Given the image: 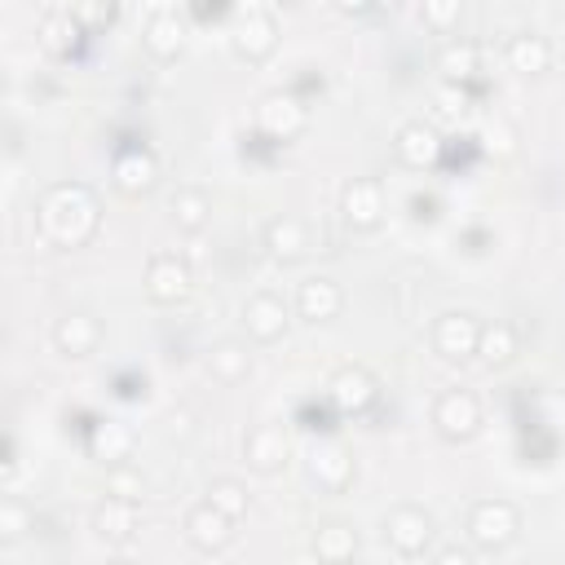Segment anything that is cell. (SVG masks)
Returning <instances> with one entry per match:
<instances>
[{
  "label": "cell",
  "mask_w": 565,
  "mask_h": 565,
  "mask_svg": "<svg viewBox=\"0 0 565 565\" xmlns=\"http://www.w3.org/2000/svg\"><path fill=\"white\" fill-rule=\"evenodd\" d=\"M40 230L57 247H84L97 234V199L79 181H57L40 199Z\"/></svg>",
  "instance_id": "6da1fadb"
},
{
  "label": "cell",
  "mask_w": 565,
  "mask_h": 565,
  "mask_svg": "<svg viewBox=\"0 0 565 565\" xmlns=\"http://www.w3.org/2000/svg\"><path fill=\"white\" fill-rule=\"evenodd\" d=\"M516 530H521V516H516V508L508 499H481L468 512V539L477 547H486V552L508 547L516 539Z\"/></svg>",
  "instance_id": "7a4b0ae2"
},
{
  "label": "cell",
  "mask_w": 565,
  "mask_h": 565,
  "mask_svg": "<svg viewBox=\"0 0 565 565\" xmlns=\"http://www.w3.org/2000/svg\"><path fill=\"white\" fill-rule=\"evenodd\" d=\"M230 44H234L238 57H247V62H265V57L274 53V44H278V26H274V18H269L265 9H256V4L234 9Z\"/></svg>",
  "instance_id": "3957f363"
},
{
  "label": "cell",
  "mask_w": 565,
  "mask_h": 565,
  "mask_svg": "<svg viewBox=\"0 0 565 565\" xmlns=\"http://www.w3.org/2000/svg\"><path fill=\"white\" fill-rule=\"evenodd\" d=\"M305 124H309V115H305V106H300L296 93H282L278 88V93H265L256 102V128L269 141H296L305 132Z\"/></svg>",
  "instance_id": "277c9868"
},
{
  "label": "cell",
  "mask_w": 565,
  "mask_h": 565,
  "mask_svg": "<svg viewBox=\"0 0 565 565\" xmlns=\"http://www.w3.org/2000/svg\"><path fill=\"white\" fill-rule=\"evenodd\" d=\"M433 424L446 441H468L481 428V402L468 388H446L433 406Z\"/></svg>",
  "instance_id": "5b68a950"
},
{
  "label": "cell",
  "mask_w": 565,
  "mask_h": 565,
  "mask_svg": "<svg viewBox=\"0 0 565 565\" xmlns=\"http://www.w3.org/2000/svg\"><path fill=\"white\" fill-rule=\"evenodd\" d=\"M384 539H388L393 552L419 556L428 547V539H433V516L424 508H415V503H402V508H393L384 516Z\"/></svg>",
  "instance_id": "8992f818"
},
{
  "label": "cell",
  "mask_w": 565,
  "mask_h": 565,
  "mask_svg": "<svg viewBox=\"0 0 565 565\" xmlns=\"http://www.w3.org/2000/svg\"><path fill=\"white\" fill-rule=\"evenodd\" d=\"M477 340H481V322L463 309L455 313H441L437 327H433V349L446 358V362H463L477 353Z\"/></svg>",
  "instance_id": "52a82bcc"
},
{
  "label": "cell",
  "mask_w": 565,
  "mask_h": 565,
  "mask_svg": "<svg viewBox=\"0 0 565 565\" xmlns=\"http://www.w3.org/2000/svg\"><path fill=\"white\" fill-rule=\"evenodd\" d=\"M393 150H397V159H402L406 168L424 172V168H433V163L441 159V137H437V128H433V124L411 119V124H402V128H397Z\"/></svg>",
  "instance_id": "ba28073f"
},
{
  "label": "cell",
  "mask_w": 565,
  "mask_h": 565,
  "mask_svg": "<svg viewBox=\"0 0 565 565\" xmlns=\"http://www.w3.org/2000/svg\"><path fill=\"white\" fill-rule=\"evenodd\" d=\"M159 177V163L146 146H124L115 159H110V181L119 194H146Z\"/></svg>",
  "instance_id": "9c48e42d"
},
{
  "label": "cell",
  "mask_w": 565,
  "mask_h": 565,
  "mask_svg": "<svg viewBox=\"0 0 565 565\" xmlns=\"http://www.w3.org/2000/svg\"><path fill=\"white\" fill-rule=\"evenodd\" d=\"M146 296L154 305H177L190 296V265L181 256H154L146 265Z\"/></svg>",
  "instance_id": "30bf717a"
},
{
  "label": "cell",
  "mask_w": 565,
  "mask_h": 565,
  "mask_svg": "<svg viewBox=\"0 0 565 565\" xmlns=\"http://www.w3.org/2000/svg\"><path fill=\"white\" fill-rule=\"evenodd\" d=\"M375 393H380V384H375V375L362 371V366H344V371H335L331 384H327L331 406L344 411V415H362V411L375 402Z\"/></svg>",
  "instance_id": "8fae6325"
},
{
  "label": "cell",
  "mask_w": 565,
  "mask_h": 565,
  "mask_svg": "<svg viewBox=\"0 0 565 565\" xmlns=\"http://www.w3.org/2000/svg\"><path fill=\"white\" fill-rule=\"evenodd\" d=\"M185 539H190V547H199V552H221V547L234 539V521H230L225 512H216V508L203 499L199 508L185 512Z\"/></svg>",
  "instance_id": "7c38bea8"
},
{
  "label": "cell",
  "mask_w": 565,
  "mask_h": 565,
  "mask_svg": "<svg viewBox=\"0 0 565 565\" xmlns=\"http://www.w3.org/2000/svg\"><path fill=\"white\" fill-rule=\"evenodd\" d=\"M243 459L256 468V472H278L287 468V433L278 424H256L247 428L243 437Z\"/></svg>",
  "instance_id": "4fadbf2b"
},
{
  "label": "cell",
  "mask_w": 565,
  "mask_h": 565,
  "mask_svg": "<svg viewBox=\"0 0 565 565\" xmlns=\"http://www.w3.org/2000/svg\"><path fill=\"white\" fill-rule=\"evenodd\" d=\"M309 477L322 486V490H344L349 486V477H353V455L340 446V441H318L313 450H309Z\"/></svg>",
  "instance_id": "5bb4252c"
},
{
  "label": "cell",
  "mask_w": 565,
  "mask_h": 565,
  "mask_svg": "<svg viewBox=\"0 0 565 565\" xmlns=\"http://www.w3.org/2000/svg\"><path fill=\"white\" fill-rule=\"evenodd\" d=\"M141 44H146V53L159 57V62L177 57V53L185 49V18H181L177 9L150 13V22H146V31H141Z\"/></svg>",
  "instance_id": "9a60e30c"
},
{
  "label": "cell",
  "mask_w": 565,
  "mask_h": 565,
  "mask_svg": "<svg viewBox=\"0 0 565 565\" xmlns=\"http://www.w3.org/2000/svg\"><path fill=\"white\" fill-rule=\"evenodd\" d=\"M243 327H247L252 340L269 344V340H278V335L287 331V305H282L274 291H260V296H252V300L243 305Z\"/></svg>",
  "instance_id": "2e32d148"
},
{
  "label": "cell",
  "mask_w": 565,
  "mask_h": 565,
  "mask_svg": "<svg viewBox=\"0 0 565 565\" xmlns=\"http://www.w3.org/2000/svg\"><path fill=\"white\" fill-rule=\"evenodd\" d=\"M137 525H141V512H137V503H128V499H102L97 508H93V530L106 539V543H128L132 534H137Z\"/></svg>",
  "instance_id": "e0dca14e"
},
{
  "label": "cell",
  "mask_w": 565,
  "mask_h": 565,
  "mask_svg": "<svg viewBox=\"0 0 565 565\" xmlns=\"http://www.w3.org/2000/svg\"><path fill=\"white\" fill-rule=\"evenodd\" d=\"M265 247H269V256H274L278 265H296V260L309 252V230H305V221H296V216H274V221L265 225Z\"/></svg>",
  "instance_id": "ac0fdd59"
},
{
  "label": "cell",
  "mask_w": 565,
  "mask_h": 565,
  "mask_svg": "<svg viewBox=\"0 0 565 565\" xmlns=\"http://www.w3.org/2000/svg\"><path fill=\"white\" fill-rule=\"evenodd\" d=\"M296 309H300L305 322H331L344 309V291L331 278H309L296 291Z\"/></svg>",
  "instance_id": "d6986e66"
},
{
  "label": "cell",
  "mask_w": 565,
  "mask_h": 565,
  "mask_svg": "<svg viewBox=\"0 0 565 565\" xmlns=\"http://www.w3.org/2000/svg\"><path fill=\"white\" fill-rule=\"evenodd\" d=\"M97 340H102V327H97L93 313H66V318H57V327H53V344H57V353H66V358H88V353L97 349Z\"/></svg>",
  "instance_id": "ffe728a7"
},
{
  "label": "cell",
  "mask_w": 565,
  "mask_h": 565,
  "mask_svg": "<svg viewBox=\"0 0 565 565\" xmlns=\"http://www.w3.org/2000/svg\"><path fill=\"white\" fill-rule=\"evenodd\" d=\"M384 216V190L380 181H349L344 185V221L353 230H371Z\"/></svg>",
  "instance_id": "44dd1931"
},
{
  "label": "cell",
  "mask_w": 565,
  "mask_h": 565,
  "mask_svg": "<svg viewBox=\"0 0 565 565\" xmlns=\"http://www.w3.org/2000/svg\"><path fill=\"white\" fill-rule=\"evenodd\" d=\"M128 450H132L128 424H119V419H97V424L88 428V455H93L97 463L119 468V463L128 459Z\"/></svg>",
  "instance_id": "7402d4cb"
},
{
  "label": "cell",
  "mask_w": 565,
  "mask_h": 565,
  "mask_svg": "<svg viewBox=\"0 0 565 565\" xmlns=\"http://www.w3.org/2000/svg\"><path fill=\"white\" fill-rule=\"evenodd\" d=\"M353 552H358V530H353V525H344V521H322V525L313 530V556H318L322 565H344V561H353Z\"/></svg>",
  "instance_id": "603a6c76"
},
{
  "label": "cell",
  "mask_w": 565,
  "mask_h": 565,
  "mask_svg": "<svg viewBox=\"0 0 565 565\" xmlns=\"http://www.w3.org/2000/svg\"><path fill=\"white\" fill-rule=\"evenodd\" d=\"M508 66L521 75H543L552 66V44L539 31H521L508 40Z\"/></svg>",
  "instance_id": "cb8c5ba5"
},
{
  "label": "cell",
  "mask_w": 565,
  "mask_h": 565,
  "mask_svg": "<svg viewBox=\"0 0 565 565\" xmlns=\"http://www.w3.org/2000/svg\"><path fill=\"white\" fill-rule=\"evenodd\" d=\"M168 212H172V225L177 230H185V234H199L207 221H212V199L203 194V190H177L172 194V203H168Z\"/></svg>",
  "instance_id": "d4e9b609"
},
{
  "label": "cell",
  "mask_w": 565,
  "mask_h": 565,
  "mask_svg": "<svg viewBox=\"0 0 565 565\" xmlns=\"http://www.w3.org/2000/svg\"><path fill=\"white\" fill-rule=\"evenodd\" d=\"M437 71L446 75V84H459V88H463V84L477 75V44H472V40H450V44H441Z\"/></svg>",
  "instance_id": "484cf974"
},
{
  "label": "cell",
  "mask_w": 565,
  "mask_h": 565,
  "mask_svg": "<svg viewBox=\"0 0 565 565\" xmlns=\"http://www.w3.org/2000/svg\"><path fill=\"white\" fill-rule=\"evenodd\" d=\"M477 358L486 366H508L516 358V331L508 322H481V340H477Z\"/></svg>",
  "instance_id": "4316f807"
},
{
  "label": "cell",
  "mask_w": 565,
  "mask_h": 565,
  "mask_svg": "<svg viewBox=\"0 0 565 565\" xmlns=\"http://www.w3.org/2000/svg\"><path fill=\"white\" fill-rule=\"evenodd\" d=\"M207 362H212V375H216L221 384H238V380L252 371V353H247L243 340H221Z\"/></svg>",
  "instance_id": "83f0119b"
},
{
  "label": "cell",
  "mask_w": 565,
  "mask_h": 565,
  "mask_svg": "<svg viewBox=\"0 0 565 565\" xmlns=\"http://www.w3.org/2000/svg\"><path fill=\"white\" fill-rule=\"evenodd\" d=\"M207 503H212L216 512H225L230 521H243V516H247V486L221 477V481L207 486Z\"/></svg>",
  "instance_id": "f1b7e54d"
},
{
  "label": "cell",
  "mask_w": 565,
  "mask_h": 565,
  "mask_svg": "<svg viewBox=\"0 0 565 565\" xmlns=\"http://www.w3.org/2000/svg\"><path fill=\"white\" fill-rule=\"evenodd\" d=\"M75 35H79V22H75L71 13H49V18L40 22V44L53 49V53H66V49L75 44Z\"/></svg>",
  "instance_id": "f546056e"
},
{
  "label": "cell",
  "mask_w": 565,
  "mask_h": 565,
  "mask_svg": "<svg viewBox=\"0 0 565 565\" xmlns=\"http://www.w3.org/2000/svg\"><path fill=\"white\" fill-rule=\"evenodd\" d=\"M26 530H31V508L9 494V499L0 503V539H4V543H18Z\"/></svg>",
  "instance_id": "4dcf8cb0"
},
{
  "label": "cell",
  "mask_w": 565,
  "mask_h": 565,
  "mask_svg": "<svg viewBox=\"0 0 565 565\" xmlns=\"http://www.w3.org/2000/svg\"><path fill=\"white\" fill-rule=\"evenodd\" d=\"M419 13H424V22L437 26V31H446V26L459 22V4H455V0H428Z\"/></svg>",
  "instance_id": "1f68e13d"
},
{
  "label": "cell",
  "mask_w": 565,
  "mask_h": 565,
  "mask_svg": "<svg viewBox=\"0 0 565 565\" xmlns=\"http://www.w3.org/2000/svg\"><path fill=\"white\" fill-rule=\"evenodd\" d=\"M66 13L79 22V31H84V26H102V22H110V18H115V9H110V4H71Z\"/></svg>",
  "instance_id": "d6a6232c"
},
{
  "label": "cell",
  "mask_w": 565,
  "mask_h": 565,
  "mask_svg": "<svg viewBox=\"0 0 565 565\" xmlns=\"http://www.w3.org/2000/svg\"><path fill=\"white\" fill-rule=\"evenodd\" d=\"M110 494L115 499H128V503H137V494H141V477L137 472H110Z\"/></svg>",
  "instance_id": "836d02e7"
},
{
  "label": "cell",
  "mask_w": 565,
  "mask_h": 565,
  "mask_svg": "<svg viewBox=\"0 0 565 565\" xmlns=\"http://www.w3.org/2000/svg\"><path fill=\"white\" fill-rule=\"evenodd\" d=\"M463 106H468V93H463L459 84H446V88L437 93V110H441V115H455V110H463Z\"/></svg>",
  "instance_id": "e575fe53"
},
{
  "label": "cell",
  "mask_w": 565,
  "mask_h": 565,
  "mask_svg": "<svg viewBox=\"0 0 565 565\" xmlns=\"http://www.w3.org/2000/svg\"><path fill=\"white\" fill-rule=\"evenodd\" d=\"M433 565H477V561H472L468 547H441V552L433 556Z\"/></svg>",
  "instance_id": "d590c367"
},
{
  "label": "cell",
  "mask_w": 565,
  "mask_h": 565,
  "mask_svg": "<svg viewBox=\"0 0 565 565\" xmlns=\"http://www.w3.org/2000/svg\"><path fill=\"white\" fill-rule=\"evenodd\" d=\"M110 565H132V561H110Z\"/></svg>",
  "instance_id": "8d00e7d4"
},
{
  "label": "cell",
  "mask_w": 565,
  "mask_h": 565,
  "mask_svg": "<svg viewBox=\"0 0 565 565\" xmlns=\"http://www.w3.org/2000/svg\"><path fill=\"white\" fill-rule=\"evenodd\" d=\"M344 565H353V561H344Z\"/></svg>",
  "instance_id": "74e56055"
}]
</instances>
